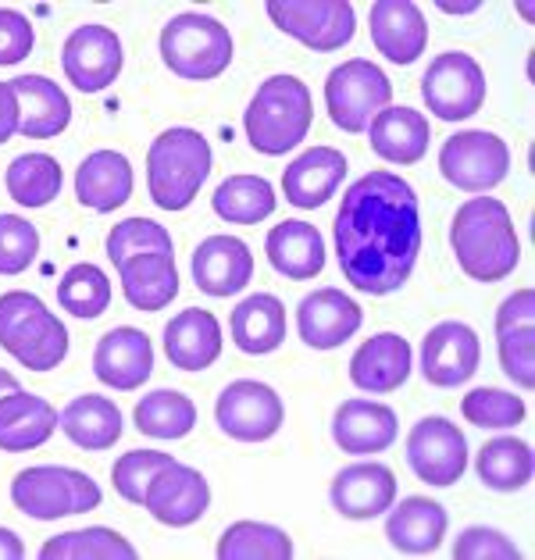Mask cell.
I'll return each instance as SVG.
<instances>
[{
  "mask_svg": "<svg viewBox=\"0 0 535 560\" xmlns=\"http://www.w3.org/2000/svg\"><path fill=\"white\" fill-rule=\"evenodd\" d=\"M372 44L393 65H415L429 47V22L415 0H379L372 4Z\"/></svg>",
  "mask_w": 535,
  "mask_h": 560,
  "instance_id": "21",
  "label": "cell"
},
{
  "mask_svg": "<svg viewBox=\"0 0 535 560\" xmlns=\"http://www.w3.org/2000/svg\"><path fill=\"white\" fill-rule=\"evenodd\" d=\"M175 457L172 454H161V450H129L121 454L112 468V482H115V493L129 503H143V493L161 468H168Z\"/></svg>",
  "mask_w": 535,
  "mask_h": 560,
  "instance_id": "45",
  "label": "cell"
},
{
  "mask_svg": "<svg viewBox=\"0 0 535 560\" xmlns=\"http://www.w3.org/2000/svg\"><path fill=\"white\" fill-rule=\"evenodd\" d=\"M58 429V411L33 393H8L0 396V450L25 454V450L44 446Z\"/></svg>",
  "mask_w": 535,
  "mask_h": 560,
  "instance_id": "30",
  "label": "cell"
},
{
  "mask_svg": "<svg viewBox=\"0 0 535 560\" xmlns=\"http://www.w3.org/2000/svg\"><path fill=\"white\" fill-rule=\"evenodd\" d=\"M214 214L232 225H257L276 211V189L260 175H229L214 189Z\"/></svg>",
  "mask_w": 535,
  "mask_h": 560,
  "instance_id": "37",
  "label": "cell"
},
{
  "mask_svg": "<svg viewBox=\"0 0 535 560\" xmlns=\"http://www.w3.org/2000/svg\"><path fill=\"white\" fill-rule=\"evenodd\" d=\"M121 293L136 311H164L178 296L175 254H140L118 265Z\"/></svg>",
  "mask_w": 535,
  "mask_h": 560,
  "instance_id": "33",
  "label": "cell"
},
{
  "mask_svg": "<svg viewBox=\"0 0 535 560\" xmlns=\"http://www.w3.org/2000/svg\"><path fill=\"white\" fill-rule=\"evenodd\" d=\"M25 557V546L11 528H0V560H22Z\"/></svg>",
  "mask_w": 535,
  "mask_h": 560,
  "instance_id": "50",
  "label": "cell"
},
{
  "mask_svg": "<svg viewBox=\"0 0 535 560\" xmlns=\"http://www.w3.org/2000/svg\"><path fill=\"white\" fill-rule=\"evenodd\" d=\"M342 175H347V158H342V150L311 147L282 175L286 200H290L293 208H304V211L322 208L328 197H336Z\"/></svg>",
  "mask_w": 535,
  "mask_h": 560,
  "instance_id": "25",
  "label": "cell"
},
{
  "mask_svg": "<svg viewBox=\"0 0 535 560\" xmlns=\"http://www.w3.org/2000/svg\"><path fill=\"white\" fill-rule=\"evenodd\" d=\"M478 478L497 489V493H514V489L532 482V446L525 440H514V435H500V440H489L478 450Z\"/></svg>",
  "mask_w": 535,
  "mask_h": 560,
  "instance_id": "36",
  "label": "cell"
},
{
  "mask_svg": "<svg viewBox=\"0 0 535 560\" xmlns=\"http://www.w3.org/2000/svg\"><path fill=\"white\" fill-rule=\"evenodd\" d=\"M521 550L497 528L475 525L464 528L461 539L454 542V560H517Z\"/></svg>",
  "mask_w": 535,
  "mask_h": 560,
  "instance_id": "47",
  "label": "cell"
},
{
  "mask_svg": "<svg viewBox=\"0 0 535 560\" xmlns=\"http://www.w3.org/2000/svg\"><path fill=\"white\" fill-rule=\"evenodd\" d=\"M19 101V132L25 140H54L72 121V104H68L65 90L50 83L47 75H19L11 79Z\"/></svg>",
  "mask_w": 535,
  "mask_h": 560,
  "instance_id": "23",
  "label": "cell"
},
{
  "mask_svg": "<svg viewBox=\"0 0 535 560\" xmlns=\"http://www.w3.org/2000/svg\"><path fill=\"white\" fill-rule=\"evenodd\" d=\"M194 279L208 296H236L254 279V254L236 236H208L194 254Z\"/></svg>",
  "mask_w": 535,
  "mask_h": 560,
  "instance_id": "22",
  "label": "cell"
},
{
  "mask_svg": "<svg viewBox=\"0 0 535 560\" xmlns=\"http://www.w3.org/2000/svg\"><path fill=\"white\" fill-rule=\"evenodd\" d=\"M407 464L429 486H454L468 468V440L450 418L429 415L407 435Z\"/></svg>",
  "mask_w": 535,
  "mask_h": 560,
  "instance_id": "13",
  "label": "cell"
},
{
  "mask_svg": "<svg viewBox=\"0 0 535 560\" xmlns=\"http://www.w3.org/2000/svg\"><path fill=\"white\" fill-rule=\"evenodd\" d=\"M446 525L450 522L443 503H435L429 497H407L400 500V508H389L386 539L393 542V550L410 557L435 553L446 536Z\"/></svg>",
  "mask_w": 535,
  "mask_h": 560,
  "instance_id": "31",
  "label": "cell"
},
{
  "mask_svg": "<svg viewBox=\"0 0 535 560\" xmlns=\"http://www.w3.org/2000/svg\"><path fill=\"white\" fill-rule=\"evenodd\" d=\"M333 232L339 268L353 290L368 296L404 290L421 254L415 186L393 172H368L347 189Z\"/></svg>",
  "mask_w": 535,
  "mask_h": 560,
  "instance_id": "1",
  "label": "cell"
},
{
  "mask_svg": "<svg viewBox=\"0 0 535 560\" xmlns=\"http://www.w3.org/2000/svg\"><path fill=\"white\" fill-rule=\"evenodd\" d=\"M4 183L22 208H47L61 194V165L50 154H22L8 165Z\"/></svg>",
  "mask_w": 535,
  "mask_h": 560,
  "instance_id": "40",
  "label": "cell"
},
{
  "mask_svg": "<svg viewBox=\"0 0 535 560\" xmlns=\"http://www.w3.org/2000/svg\"><path fill=\"white\" fill-rule=\"evenodd\" d=\"M75 197L90 211H115L132 197V165L118 150H93L75 172Z\"/></svg>",
  "mask_w": 535,
  "mask_h": 560,
  "instance_id": "28",
  "label": "cell"
},
{
  "mask_svg": "<svg viewBox=\"0 0 535 560\" xmlns=\"http://www.w3.org/2000/svg\"><path fill=\"white\" fill-rule=\"evenodd\" d=\"M19 132V101L11 83H0V143H8Z\"/></svg>",
  "mask_w": 535,
  "mask_h": 560,
  "instance_id": "49",
  "label": "cell"
},
{
  "mask_svg": "<svg viewBox=\"0 0 535 560\" xmlns=\"http://www.w3.org/2000/svg\"><path fill=\"white\" fill-rule=\"evenodd\" d=\"M0 347L30 372H50L68 353V329L36 293L11 290L0 296Z\"/></svg>",
  "mask_w": 535,
  "mask_h": 560,
  "instance_id": "5",
  "label": "cell"
},
{
  "mask_svg": "<svg viewBox=\"0 0 535 560\" xmlns=\"http://www.w3.org/2000/svg\"><path fill=\"white\" fill-rule=\"evenodd\" d=\"M421 97L443 121H464L486 104V72L472 54L446 50L429 65L421 79Z\"/></svg>",
  "mask_w": 535,
  "mask_h": 560,
  "instance_id": "10",
  "label": "cell"
},
{
  "mask_svg": "<svg viewBox=\"0 0 535 560\" xmlns=\"http://www.w3.org/2000/svg\"><path fill=\"white\" fill-rule=\"evenodd\" d=\"M143 508L154 514L161 525L186 528L208 514L211 486L197 468L172 460L168 468H161L154 478H150V486L143 493Z\"/></svg>",
  "mask_w": 535,
  "mask_h": 560,
  "instance_id": "14",
  "label": "cell"
},
{
  "mask_svg": "<svg viewBox=\"0 0 535 560\" xmlns=\"http://www.w3.org/2000/svg\"><path fill=\"white\" fill-rule=\"evenodd\" d=\"M61 65L68 83L82 93H101L121 72V39L107 25H79L65 39Z\"/></svg>",
  "mask_w": 535,
  "mask_h": 560,
  "instance_id": "16",
  "label": "cell"
},
{
  "mask_svg": "<svg viewBox=\"0 0 535 560\" xmlns=\"http://www.w3.org/2000/svg\"><path fill=\"white\" fill-rule=\"evenodd\" d=\"M439 8H443L446 15H472L478 4H439Z\"/></svg>",
  "mask_w": 535,
  "mask_h": 560,
  "instance_id": "52",
  "label": "cell"
},
{
  "mask_svg": "<svg viewBox=\"0 0 535 560\" xmlns=\"http://www.w3.org/2000/svg\"><path fill=\"white\" fill-rule=\"evenodd\" d=\"M161 58L178 79L208 83L232 65V36L218 19L186 11L161 30Z\"/></svg>",
  "mask_w": 535,
  "mask_h": 560,
  "instance_id": "6",
  "label": "cell"
},
{
  "mask_svg": "<svg viewBox=\"0 0 535 560\" xmlns=\"http://www.w3.org/2000/svg\"><path fill=\"white\" fill-rule=\"evenodd\" d=\"M410 375V343L396 332H379L350 358V382L364 393H393Z\"/></svg>",
  "mask_w": 535,
  "mask_h": 560,
  "instance_id": "27",
  "label": "cell"
},
{
  "mask_svg": "<svg viewBox=\"0 0 535 560\" xmlns=\"http://www.w3.org/2000/svg\"><path fill=\"white\" fill-rule=\"evenodd\" d=\"M265 250H268L271 268L293 282H307L314 276H322V268H325V240H322V232L307 222L276 225L268 232Z\"/></svg>",
  "mask_w": 535,
  "mask_h": 560,
  "instance_id": "32",
  "label": "cell"
},
{
  "mask_svg": "<svg viewBox=\"0 0 535 560\" xmlns=\"http://www.w3.org/2000/svg\"><path fill=\"white\" fill-rule=\"evenodd\" d=\"M314 121L311 90L296 75H271L257 86L243 115L246 140L268 158H279L307 140Z\"/></svg>",
  "mask_w": 535,
  "mask_h": 560,
  "instance_id": "3",
  "label": "cell"
},
{
  "mask_svg": "<svg viewBox=\"0 0 535 560\" xmlns=\"http://www.w3.org/2000/svg\"><path fill=\"white\" fill-rule=\"evenodd\" d=\"M333 440L342 454H382L396 440V415L386 404L347 400L333 418Z\"/></svg>",
  "mask_w": 535,
  "mask_h": 560,
  "instance_id": "26",
  "label": "cell"
},
{
  "mask_svg": "<svg viewBox=\"0 0 535 560\" xmlns=\"http://www.w3.org/2000/svg\"><path fill=\"white\" fill-rule=\"evenodd\" d=\"M232 343H236L243 353H271L282 347L286 339V307L279 296L271 293H254L246 296L243 304L232 311Z\"/></svg>",
  "mask_w": 535,
  "mask_h": 560,
  "instance_id": "34",
  "label": "cell"
},
{
  "mask_svg": "<svg viewBox=\"0 0 535 560\" xmlns=\"http://www.w3.org/2000/svg\"><path fill=\"white\" fill-rule=\"evenodd\" d=\"M93 372L112 389H140L154 372V347H150L147 332L132 329V325L104 332L97 350H93Z\"/></svg>",
  "mask_w": 535,
  "mask_h": 560,
  "instance_id": "19",
  "label": "cell"
},
{
  "mask_svg": "<svg viewBox=\"0 0 535 560\" xmlns=\"http://www.w3.org/2000/svg\"><path fill=\"white\" fill-rule=\"evenodd\" d=\"M164 353L183 372H203L222 353V325L211 311L189 307L178 311L175 318L164 325Z\"/></svg>",
  "mask_w": 535,
  "mask_h": 560,
  "instance_id": "24",
  "label": "cell"
},
{
  "mask_svg": "<svg viewBox=\"0 0 535 560\" xmlns=\"http://www.w3.org/2000/svg\"><path fill=\"white\" fill-rule=\"evenodd\" d=\"M478 361H482V343L464 322H439L421 343V375L439 389L464 386L478 372Z\"/></svg>",
  "mask_w": 535,
  "mask_h": 560,
  "instance_id": "15",
  "label": "cell"
},
{
  "mask_svg": "<svg viewBox=\"0 0 535 560\" xmlns=\"http://www.w3.org/2000/svg\"><path fill=\"white\" fill-rule=\"evenodd\" d=\"M535 293L517 290L497 311V343L503 375L521 389L535 386Z\"/></svg>",
  "mask_w": 535,
  "mask_h": 560,
  "instance_id": "17",
  "label": "cell"
},
{
  "mask_svg": "<svg viewBox=\"0 0 535 560\" xmlns=\"http://www.w3.org/2000/svg\"><path fill=\"white\" fill-rule=\"evenodd\" d=\"M33 25L11 8H0V65H19L33 50Z\"/></svg>",
  "mask_w": 535,
  "mask_h": 560,
  "instance_id": "48",
  "label": "cell"
},
{
  "mask_svg": "<svg viewBox=\"0 0 535 560\" xmlns=\"http://www.w3.org/2000/svg\"><path fill=\"white\" fill-rule=\"evenodd\" d=\"M101 486L86 471L58 468V464H39L25 468L11 482V503L36 517V522H58L68 514H86L101 508Z\"/></svg>",
  "mask_w": 535,
  "mask_h": 560,
  "instance_id": "7",
  "label": "cell"
},
{
  "mask_svg": "<svg viewBox=\"0 0 535 560\" xmlns=\"http://www.w3.org/2000/svg\"><path fill=\"white\" fill-rule=\"evenodd\" d=\"M461 415L468 418L472 425H478V429H514V425L525 421L528 407L514 393L482 386V389H472L468 396H464V400H461Z\"/></svg>",
  "mask_w": 535,
  "mask_h": 560,
  "instance_id": "44",
  "label": "cell"
},
{
  "mask_svg": "<svg viewBox=\"0 0 535 560\" xmlns=\"http://www.w3.org/2000/svg\"><path fill=\"white\" fill-rule=\"evenodd\" d=\"M268 19L311 50H342L357 30L347 0H271Z\"/></svg>",
  "mask_w": 535,
  "mask_h": 560,
  "instance_id": "11",
  "label": "cell"
},
{
  "mask_svg": "<svg viewBox=\"0 0 535 560\" xmlns=\"http://www.w3.org/2000/svg\"><path fill=\"white\" fill-rule=\"evenodd\" d=\"M214 418H218V425H222V432L232 435V440L265 443L282 429L286 407L279 400V393L265 386V382L240 378V382H232V386H225L222 396H218Z\"/></svg>",
  "mask_w": 535,
  "mask_h": 560,
  "instance_id": "12",
  "label": "cell"
},
{
  "mask_svg": "<svg viewBox=\"0 0 535 560\" xmlns=\"http://www.w3.org/2000/svg\"><path fill=\"white\" fill-rule=\"evenodd\" d=\"M368 136H372V150L389 161V165H418L429 150L432 140V129H429V118L415 107H386L372 118L368 126Z\"/></svg>",
  "mask_w": 535,
  "mask_h": 560,
  "instance_id": "29",
  "label": "cell"
},
{
  "mask_svg": "<svg viewBox=\"0 0 535 560\" xmlns=\"http://www.w3.org/2000/svg\"><path fill=\"white\" fill-rule=\"evenodd\" d=\"M140 254H175V243H172V232L150 222V218H126L112 229L107 236V257L112 265L118 268L121 261L129 257H140Z\"/></svg>",
  "mask_w": 535,
  "mask_h": 560,
  "instance_id": "43",
  "label": "cell"
},
{
  "mask_svg": "<svg viewBox=\"0 0 535 560\" xmlns=\"http://www.w3.org/2000/svg\"><path fill=\"white\" fill-rule=\"evenodd\" d=\"M58 304L75 318H101L112 304V282L97 265H72L58 282Z\"/></svg>",
  "mask_w": 535,
  "mask_h": 560,
  "instance_id": "42",
  "label": "cell"
},
{
  "mask_svg": "<svg viewBox=\"0 0 535 560\" xmlns=\"http://www.w3.org/2000/svg\"><path fill=\"white\" fill-rule=\"evenodd\" d=\"M197 425V407L178 389H154L136 404V429L154 440H183Z\"/></svg>",
  "mask_w": 535,
  "mask_h": 560,
  "instance_id": "38",
  "label": "cell"
},
{
  "mask_svg": "<svg viewBox=\"0 0 535 560\" xmlns=\"http://www.w3.org/2000/svg\"><path fill=\"white\" fill-rule=\"evenodd\" d=\"M393 101V83L379 65L353 58L328 72L325 107L333 126L342 132H364L379 112H386Z\"/></svg>",
  "mask_w": 535,
  "mask_h": 560,
  "instance_id": "8",
  "label": "cell"
},
{
  "mask_svg": "<svg viewBox=\"0 0 535 560\" xmlns=\"http://www.w3.org/2000/svg\"><path fill=\"white\" fill-rule=\"evenodd\" d=\"M396 500V475L379 460L347 464L333 478V508L350 522H372Z\"/></svg>",
  "mask_w": 535,
  "mask_h": 560,
  "instance_id": "18",
  "label": "cell"
},
{
  "mask_svg": "<svg viewBox=\"0 0 535 560\" xmlns=\"http://www.w3.org/2000/svg\"><path fill=\"white\" fill-rule=\"evenodd\" d=\"M364 314L342 290H314L300 300L296 329L300 339L314 350H336L361 329Z\"/></svg>",
  "mask_w": 535,
  "mask_h": 560,
  "instance_id": "20",
  "label": "cell"
},
{
  "mask_svg": "<svg viewBox=\"0 0 535 560\" xmlns=\"http://www.w3.org/2000/svg\"><path fill=\"white\" fill-rule=\"evenodd\" d=\"M15 389H22V386H19V378L11 375V372H4V368H0V396H8V393H15Z\"/></svg>",
  "mask_w": 535,
  "mask_h": 560,
  "instance_id": "51",
  "label": "cell"
},
{
  "mask_svg": "<svg viewBox=\"0 0 535 560\" xmlns=\"http://www.w3.org/2000/svg\"><path fill=\"white\" fill-rule=\"evenodd\" d=\"M61 432L82 450H112L121 435V411L107 396H75L58 415Z\"/></svg>",
  "mask_w": 535,
  "mask_h": 560,
  "instance_id": "35",
  "label": "cell"
},
{
  "mask_svg": "<svg viewBox=\"0 0 535 560\" xmlns=\"http://www.w3.org/2000/svg\"><path fill=\"white\" fill-rule=\"evenodd\" d=\"M450 243L461 271L475 282H500L521 261L511 211L497 197H472L461 203L450 225Z\"/></svg>",
  "mask_w": 535,
  "mask_h": 560,
  "instance_id": "2",
  "label": "cell"
},
{
  "mask_svg": "<svg viewBox=\"0 0 535 560\" xmlns=\"http://www.w3.org/2000/svg\"><path fill=\"white\" fill-rule=\"evenodd\" d=\"M218 557L222 560H290L293 539L276 525L236 522L218 539Z\"/></svg>",
  "mask_w": 535,
  "mask_h": 560,
  "instance_id": "41",
  "label": "cell"
},
{
  "mask_svg": "<svg viewBox=\"0 0 535 560\" xmlns=\"http://www.w3.org/2000/svg\"><path fill=\"white\" fill-rule=\"evenodd\" d=\"M44 560H136V546L115 528H79L54 536L39 550Z\"/></svg>",
  "mask_w": 535,
  "mask_h": 560,
  "instance_id": "39",
  "label": "cell"
},
{
  "mask_svg": "<svg viewBox=\"0 0 535 560\" xmlns=\"http://www.w3.org/2000/svg\"><path fill=\"white\" fill-rule=\"evenodd\" d=\"M211 175V143L197 129H164L147 150V186L161 211H183Z\"/></svg>",
  "mask_w": 535,
  "mask_h": 560,
  "instance_id": "4",
  "label": "cell"
},
{
  "mask_svg": "<svg viewBox=\"0 0 535 560\" xmlns=\"http://www.w3.org/2000/svg\"><path fill=\"white\" fill-rule=\"evenodd\" d=\"M511 168V150L497 132L468 129L450 136L439 150V172L450 186L464 189V194H486V189L500 186Z\"/></svg>",
  "mask_w": 535,
  "mask_h": 560,
  "instance_id": "9",
  "label": "cell"
},
{
  "mask_svg": "<svg viewBox=\"0 0 535 560\" xmlns=\"http://www.w3.org/2000/svg\"><path fill=\"white\" fill-rule=\"evenodd\" d=\"M39 254V232L19 214H0V276H22Z\"/></svg>",
  "mask_w": 535,
  "mask_h": 560,
  "instance_id": "46",
  "label": "cell"
}]
</instances>
